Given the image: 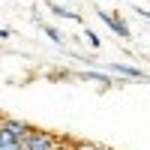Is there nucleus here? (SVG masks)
I'll use <instances>...</instances> for the list:
<instances>
[{
	"instance_id": "f257e3e1",
	"label": "nucleus",
	"mask_w": 150,
	"mask_h": 150,
	"mask_svg": "<svg viewBox=\"0 0 150 150\" xmlns=\"http://www.w3.org/2000/svg\"><path fill=\"white\" fill-rule=\"evenodd\" d=\"M18 144H21V150H54L60 144V138L51 135V132H45V129H30V135L24 141H18Z\"/></svg>"
},
{
	"instance_id": "f03ea898",
	"label": "nucleus",
	"mask_w": 150,
	"mask_h": 150,
	"mask_svg": "<svg viewBox=\"0 0 150 150\" xmlns=\"http://www.w3.org/2000/svg\"><path fill=\"white\" fill-rule=\"evenodd\" d=\"M96 15L102 18L105 24H108V30L114 33L117 39H129V36H132V30H129V24L123 21L120 15H111V12H105V9H96Z\"/></svg>"
},
{
	"instance_id": "7ed1b4c3",
	"label": "nucleus",
	"mask_w": 150,
	"mask_h": 150,
	"mask_svg": "<svg viewBox=\"0 0 150 150\" xmlns=\"http://www.w3.org/2000/svg\"><path fill=\"white\" fill-rule=\"evenodd\" d=\"M0 129H6L15 141H24L30 135V123H24V120H18V117H0Z\"/></svg>"
},
{
	"instance_id": "20e7f679",
	"label": "nucleus",
	"mask_w": 150,
	"mask_h": 150,
	"mask_svg": "<svg viewBox=\"0 0 150 150\" xmlns=\"http://www.w3.org/2000/svg\"><path fill=\"white\" fill-rule=\"evenodd\" d=\"M114 75H123V78H141V81H150V75H144L138 66H126V63H111L108 66Z\"/></svg>"
},
{
	"instance_id": "39448f33",
	"label": "nucleus",
	"mask_w": 150,
	"mask_h": 150,
	"mask_svg": "<svg viewBox=\"0 0 150 150\" xmlns=\"http://www.w3.org/2000/svg\"><path fill=\"white\" fill-rule=\"evenodd\" d=\"M48 9L54 12L57 18H69V21H81V15L75 9H66V6H60V3H48Z\"/></svg>"
},
{
	"instance_id": "423d86ee",
	"label": "nucleus",
	"mask_w": 150,
	"mask_h": 150,
	"mask_svg": "<svg viewBox=\"0 0 150 150\" xmlns=\"http://www.w3.org/2000/svg\"><path fill=\"white\" fill-rule=\"evenodd\" d=\"M45 33H48V39H51V42L63 45V36H60V30H57V27H51V24H45Z\"/></svg>"
},
{
	"instance_id": "0eeeda50",
	"label": "nucleus",
	"mask_w": 150,
	"mask_h": 150,
	"mask_svg": "<svg viewBox=\"0 0 150 150\" xmlns=\"http://www.w3.org/2000/svg\"><path fill=\"white\" fill-rule=\"evenodd\" d=\"M84 78H90V81H102V84H114V81H111V75H102V72H84Z\"/></svg>"
},
{
	"instance_id": "6e6552de",
	"label": "nucleus",
	"mask_w": 150,
	"mask_h": 150,
	"mask_svg": "<svg viewBox=\"0 0 150 150\" xmlns=\"http://www.w3.org/2000/svg\"><path fill=\"white\" fill-rule=\"evenodd\" d=\"M72 147H75V150H105V147H99V144H90V141H75Z\"/></svg>"
},
{
	"instance_id": "1a4fd4ad",
	"label": "nucleus",
	"mask_w": 150,
	"mask_h": 150,
	"mask_svg": "<svg viewBox=\"0 0 150 150\" xmlns=\"http://www.w3.org/2000/svg\"><path fill=\"white\" fill-rule=\"evenodd\" d=\"M84 39H87V42H90L93 48H99V36H96L93 30H84Z\"/></svg>"
},
{
	"instance_id": "9d476101",
	"label": "nucleus",
	"mask_w": 150,
	"mask_h": 150,
	"mask_svg": "<svg viewBox=\"0 0 150 150\" xmlns=\"http://www.w3.org/2000/svg\"><path fill=\"white\" fill-rule=\"evenodd\" d=\"M0 150H21V144H18V141H12V144H0Z\"/></svg>"
},
{
	"instance_id": "9b49d317",
	"label": "nucleus",
	"mask_w": 150,
	"mask_h": 150,
	"mask_svg": "<svg viewBox=\"0 0 150 150\" xmlns=\"http://www.w3.org/2000/svg\"><path fill=\"white\" fill-rule=\"evenodd\" d=\"M54 150H75V147H72V144H69V141H60V144H57V147H54Z\"/></svg>"
},
{
	"instance_id": "f8f14e48",
	"label": "nucleus",
	"mask_w": 150,
	"mask_h": 150,
	"mask_svg": "<svg viewBox=\"0 0 150 150\" xmlns=\"http://www.w3.org/2000/svg\"><path fill=\"white\" fill-rule=\"evenodd\" d=\"M0 39H9V30H3V27H0Z\"/></svg>"
}]
</instances>
